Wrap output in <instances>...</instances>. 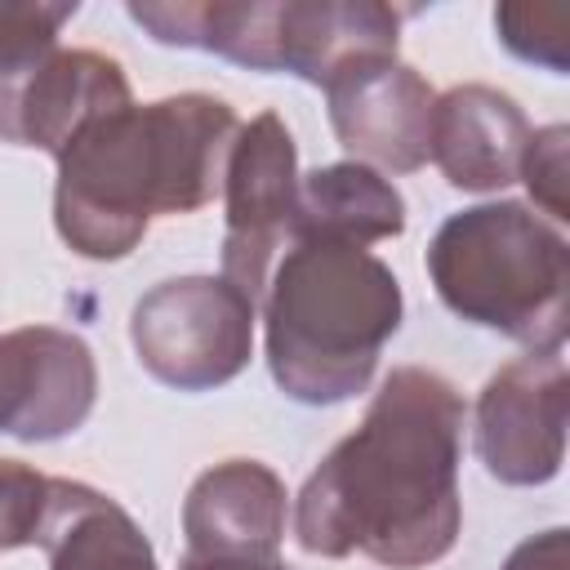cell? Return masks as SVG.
Returning <instances> with one entry per match:
<instances>
[{"label":"cell","mask_w":570,"mask_h":570,"mask_svg":"<svg viewBox=\"0 0 570 570\" xmlns=\"http://www.w3.org/2000/svg\"><path fill=\"white\" fill-rule=\"evenodd\" d=\"M570 129L566 125H543L530 129L525 151H521V169L517 178L525 183L534 214H548V223H566L570 218V200H566V183H570Z\"/></svg>","instance_id":"obj_18"},{"label":"cell","mask_w":570,"mask_h":570,"mask_svg":"<svg viewBox=\"0 0 570 570\" xmlns=\"http://www.w3.org/2000/svg\"><path fill=\"white\" fill-rule=\"evenodd\" d=\"M436 298L468 325L530 352H561L570 316V245L557 223L521 200L450 214L428 245Z\"/></svg>","instance_id":"obj_4"},{"label":"cell","mask_w":570,"mask_h":570,"mask_svg":"<svg viewBox=\"0 0 570 570\" xmlns=\"http://www.w3.org/2000/svg\"><path fill=\"white\" fill-rule=\"evenodd\" d=\"M499 45L534 67H548L552 76L570 71V18L561 9L543 4H499L494 9Z\"/></svg>","instance_id":"obj_17"},{"label":"cell","mask_w":570,"mask_h":570,"mask_svg":"<svg viewBox=\"0 0 570 570\" xmlns=\"http://www.w3.org/2000/svg\"><path fill=\"white\" fill-rule=\"evenodd\" d=\"M49 508V476L22 459H0V557L40 543Z\"/></svg>","instance_id":"obj_19"},{"label":"cell","mask_w":570,"mask_h":570,"mask_svg":"<svg viewBox=\"0 0 570 570\" xmlns=\"http://www.w3.org/2000/svg\"><path fill=\"white\" fill-rule=\"evenodd\" d=\"M98 401V365L80 334L58 325H18L0 334V436H71Z\"/></svg>","instance_id":"obj_9"},{"label":"cell","mask_w":570,"mask_h":570,"mask_svg":"<svg viewBox=\"0 0 570 570\" xmlns=\"http://www.w3.org/2000/svg\"><path fill=\"white\" fill-rule=\"evenodd\" d=\"M499 570H570V539H566V525H552V530H539L530 539H521L508 561Z\"/></svg>","instance_id":"obj_20"},{"label":"cell","mask_w":570,"mask_h":570,"mask_svg":"<svg viewBox=\"0 0 570 570\" xmlns=\"http://www.w3.org/2000/svg\"><path fill=\"white\" fill-rule=\"evenodd\" d=\"M138 365L174 392H214L254 356V303L223 276H174L129 312Z\"/></svg>","instance_id":"obj_6"},{"label":"cell","mask_w":570,"mask_h":570,"mask_svg":"<svg viewBox=\"0 0 570 570\" xmlns=\"http://www.w3.org/2000/svg\"><path fill=\"white\" fill-rule=\"evenodd\" d=\"M285 481L258 459H223L205 468L183 499V557L276 561L285 539Z\"/></svg>","instance_id":"obj_11"},{"label":"cell","mask_w":570,"mask_h":570,"mask_svg":"<svg viewBox=\"0 0 570 570\" xmlns=\"http://www.w3.org/2000/svg\"><path fill=\"white\" fill-rule=\"evenodd\" d=\"M134 102L129 76L116 58L98 49H53L18 89L9 142L49 151L53 160L67 151V142L98 116Z\"/></svg>","instance_id":"obj_13"},{"label":"cell","mask_w":570,"mask_h":570,"mask_svg":"<svg viewBox=\"0 0 570 570\" xmlns=\"http://www.w3.org/2000/svg\"><path fill=\"white\" fill-rule=\"evenodd\" d=\"M76 18V0H0V142H9V120L27 76L58 49V31Z\"/></svg>","instance_id":"obj_16"},{"label":"cell","mask_w":570,"mask_h":570,"mask_svg":"<svg viewBox=\"0 0 570 570\" xmlns=\"http://www.w3.org/2000/svg\"><path fill=\"white\" fill-rule=\"evenodd\" d=\"M223 281L258 303L298 209V147L276 111L240 125L223 169Z\"/></svg>","instance_id":"obj_7"},{"label":"cell","mask_w":570,"mask_h":570,"mask_svg":"<svg viewBox=\"0 0 570 570\" xmlns=\"http://www.w3.org/2000/svg\"><path fill=\"white\" fill-rule=\"evenodd\" d=\"M463 392L445 374L396 365L365 419L303 481L294 499L298 548L325 561L361 552L387 570L450 557L463 530Z\"/></svg>","instance_id":"obj_1"},{"label":"cell","mask_w":570,"mask_h":570,"mask_svg":"<svg viewBox=\"0 0 570 570\" xmlns=\"http://www.w3.org/2000/svg\"><path fill=\"white\" fill-rule=\"evenodd\" d=\"M405 232L401 191L361 160H334L298 178V209L289 240H343L374 245Z\"/></svg>","instance_id":"obj_15"},{"label":"cell","mask_w":570,"mask_h":570,"mask_svg":"<svg viewBox=\"0 0 570 570\" xmlns=\"http://www.w3.org/2000/svg\"><path fill=\"white\" fill-rule=\"evenodd\" d=\"M178 570H289L281 557L276 561H218V557H183Z\"/></svg>","instance_id":"obj_21"},{"label":"cell","mask_w":570,"mask_h":570,"mask_svg":"<svg viewBox=\"0 0 570 570\" xmlns=\"http://www.w3.org/2000/svg\"><path fill=\"white\" fill-rule=\"evenodd\" d=\"M566 401L561 352H525L490 374L472 410L481 468L503 485H548L566 463Z\"/></svg>","instance_id":"obj_8"},{"label":"cell","mask_w":570,"mask_h":570,"mask_svg":"<svg viewBox=\"0 0 570 570\" xmlns=\"http://www.w3.org/2000/svg\"><path fill=\"white\" fill-rule=\"evenodd\" d=\"M396 272L361 245L289 240L263 289L272 383L298 405H338L370 387L401 330Z\"/></svg>","instance_id":"obj_3"},{"label":"cell","mask_w":570,"mask_h":570,"mask_svg":"<svg viewBox=\"0 0 570 570\" xmlns=\"http://www.w3.org/2000/svg\"><path fill=\"white\" fill-rule=\"evenodd\" d=\"M49 570H160L142 525L102 490L49 476L40 543Z\"/></svg>","instance_id":"obj_14"},{"label":"cell","mask_w":570,"mask_h":570,"mask_svg":"<svg viewBox=\"0 0 570 570\" xmlns=\"http://www.w3.org/2000/svg\"><path fill=\"white\" fill-rule=\"evenodd\" d=\"M240 134L236 111L214 94L125 102L89 120L58 156L53 227L89 263L138 249L151 218L196 214L223 191Z\"/></svg>","instance_id":"obj_2"},{"label":"cell","mask_w":570,"mask_h":570,"mask_svg":"<svg viewBox=\"0 0 570 570\" xmlns=\"http://www.w3.org/2000/svg\"><path fill=\"white\" fill-rule=\"evenodd\" d=\"M330 125L343 151L370 169L414 174L428 165L436 89L396 58H374L325 85Z\"/></svg>","instance_id":"obj_10"},{"label":"cell","mask_w":570,"mask_h":570,"mask_svg":"<svg viewBox=\"0 0 570 570\" xmlns=\"http://www.w3.org/2000/svg\"><path fill=\"white\" fill-rule=\"evenodd\" d=\"M530 120L512 94L494 85H454L436 94L428 160L459 191H503L517 183Z\"/></svg>","instance_id":"obj_12"},{"label":"cell","mask_w":570,"mask_h":570,"mask_svg":"<svg viewBox=\"0 0 570 570\" xmlns=\"http://www.w3.org/2000/svg\"><path fill=\"white\" fill-rule=\"evenodd\" d=\"M401 9L374 0H142L134 22L174 49L218 53L249 71H289L316 89L396 58Z\"/></svg>","instance_id":"obj_5"}]
</instances>
